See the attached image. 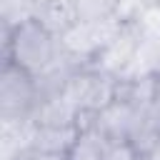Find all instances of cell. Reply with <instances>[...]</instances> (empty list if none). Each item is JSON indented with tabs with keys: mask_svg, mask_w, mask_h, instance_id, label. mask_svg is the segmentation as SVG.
I'll use <instances>...</instances> for the list:
<instances>
[{
	"mask_svg": "<svg viewBox=\"0 0 160 160\" xmlns=\"http://www.w3.org/2000/svg\"><path fill=\"white\" fill-rule=\"evenodd\" d=\"M60 50H62L60 38H55L35 18H28L18 22L12 30L2 32V60L25 68L32 75H40L45 68H50L60 55Z\"/></svg>",
	"mask_w": 160,
	"mask_h": 160,
	"instance_id": "6da1fadb",
	"label": "cell"
},
{
	"mask_svg": "<svg viewBox=\"0 0 160 160\" xmlns=\"http://www.w3.org/2000/svg\"><path fill=\"white\" fill-rule=\"evenodd\" d=\"M35 108H38L35 75L10 60H2V72H0V120H2V125L30 122Z\"/></svg>",
	"mask_w": 160,
	"mask_h": 160,
	"instance_id": "7a4b0ae2",
	"label": "cell"
},
{
	"mask_svg": "<svg viewBox=\"0 0 160 160\" xmlns=\"http://www.w3.org/2000/svg\"><path fill=\"white\" fill-rule=\"evenodd\" d=\"M115 92H118V75L102 72L90 65H82L62 90V95L78 108L80 115L98 112L110 100H115Z\"/></svg>",
	"mask_w": 160,
	"mask_h": 160,
	"instance_id": "3957f363",
	"label": "cell"
},
{
	"mask_svg": "<svg viewBox=\"0 0 160 160\" xmlns=\"http://www.w3.org/2000/svg\"><path fill=\"white\" fill-rule=\"evenodd\" d=\"M140 115L142 108L115 98L98 112L80 115V130H95L102 140H130L140 122Z\"/></svg>",
	"mask_w": 160,
	"mask_h": 160,
	"instance_id": "277c9868",
	"label": "cell"
},
{
	"mask_svg": "<svg viewBox=\"0 0 160 160\" xmlns=\"http://www.w3.org/2000/svg\"><path fill=\"white\" fill-rule=\"evenodd\" d=\"M120 25L122 22L115 15L112 18H102V20H80L68 35L60 38V42L82 65H90V60L108 45V40L118 32Z\"/></svg>",
	"mask_w": 160,
	"mask_h": 160,
	"instance_id": "5b68a950",
	"label": "cell"
},
{
	"mask_svg": "<svg viewBox=\"0 0 160 160\" xmlns=\"http://www.w3.org/2000/svg\"><path fill=\"white\" fill-rule=\"evenodd\" d=\"M140 38H142V22H122L118 32L108 40V45L90 60V68H98L102 72L120 78L130 68L135 50L140 45Z\"/></svg>",
	"mask_w": 160,
	"mask_h": 160,
	"instance_id": "8992f818",
	"label": "cell"
},
{
	"mask_svg": "<svg viewBox=\"0 0 160 160\" xmlns=\"http://www.w3.org/2000/svg\"><path fill=\"white\" fill-rule=\"evenodd\" d=\"M32 18L55 38H62L80 22L78 0H32Z\"/></svg>",
	"mask_w": 160,
	"mask_h": 160,
	"instance_id": "52a82bcc",
	"label": "cell"
},
{
	"mask_svg": "<svg viewBox=\"0 0 160 160\" xmlns=\"http://www.w3.org/2000/svg\"><path fill=\"white\" fill-rule=\"evenodd\" d=\"M80 128H48V125H35L30 130V145L38 150H50V152H68L72 142L78 140Z\"/></svg>",
	"mask_w": 160,
	"mask_h": 160,
	"instance_id": "ba28073f",
	"label": "cell"
},
{
	"mask_svg": "<svg viewBox=\"0 0 160 160\" xmlns=\"http://www.w3.org/2000/svg\"><path fill=\"white\" fill-rule=\"evenodd\" d=\"M68 160H102V138L95 130H80L78 140L68 150Z\"/></svg>",
	"mask_w": 160,
	"mask_h": 160,
	"instance_id": "9c48e42d",
	"label": "cell"
},
{
	"mask_svg": "<svg viewBox=\"0 0 160 160\" xmlns=\"http://www.w3.org/2000/svg\"><path fill=\"white\" fill-rule=\"evenodd\" d=\"M155 8H158V0H118L115 18L120 22H142Z\"/></svg>",
	"mask_w": 160,
	"mask_h": 160,
	"instance_id": "30bf717a",
	"label": "cell"
},
{
	"mask_svg": "<svg viewBox=\"0 0 160 160\" xmlns=\"http://www.w3.org/2000/svg\"><path fill=\"white\" fill-rule=\"evenodd\" d=\"M2 12V32L12 30L18 22L32 18V0H0Z\"/></svg>",
	"mask_w": 160,
	"mask_h": 160,
	"instance_id": "8fae6325",
	"label": "cell"
},
{
	"mask_svg": "<svg viewBox=\"0 0 160 160\" xmlns=\"http://www.w3.org/2000/svg\"><path fill=\"white\" fill-rule=\"evenodd\" d=\"M102 160H142L130 140H102Z\"/></svg>",
	"mask_w": 160,
	"mask_h": 160,
	"instance_id": "7c38bea8",
	"label": "cell"
},
{
	"mask_svg": "<svg viewBox=\"0 0 160 160\" xmlns=\"http://www.w3.org/2000/svg\"><path fill=\"white\" fill-rule=\"evenodd\" d=\"M5 160H68V152H50V150H38L32 145L12 150Z\"/></svg>",
	"mask_w": 160,
	"mask_h": 160,
	"instance_id": "4fadbf2b",
	"label": "cell"
},
{
	"mask_svg": "<svg viewBox=\"0 0 160 160\" xmlns=\"http://www.w3.org/2000/svg\"><path fill=\"white\" fill-rule=\"evenodd\" d=\"M142 160H160V140H158V142L145 152V158H142Z\"/></svg>",
	"mask_w": 160,
	"mask_h": 160,
	"instance_id": "5bb4252c",
	"label": "cell"
},
{
	"mask_svg": "<svg viewBox=\"0 0 160 160\" xmlns=\"http://www.w3.org/2000/svg\"><path fill=\"white\" fill-rule=\"evenodd\" d=\"M158 5H160V0H158Z\"/></svg>",
	"mask_w": 160,
	"mask_h": 160,
	"instance_id": "9a60e30c",
	"label": "cell"
}]
</instances>
